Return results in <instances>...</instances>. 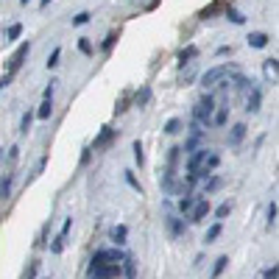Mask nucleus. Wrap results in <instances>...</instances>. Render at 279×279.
Wrapping results in <instances>:
<instances>
[{
  "label": "nucleus",
  "mask_w": 279,
  "mask_h": 279,
  "mask_svg": "<svg viewBox=\"0 0 279 279\" xmlns=\"http://www.w3.org/2000/svg\"><path fill=\"white\" fill-rule=\"evenodd\" d=\"M168 226H170V232H173V235H184V229H187V226H184V221H179V218H168Z\"/></svg>",
  "instance_id": "26"
},
{
  "label": "nucleus",
  "mask_w": 279,
  "mask_h": 279,
  "mask_svg": "<svg viewBox=\"0 0 279 279\" xmlns=\"http://www.w3.org/2000/svg\"><path fill=\"white\" fill-rule=\"evenodd\" d=\"M0 162H3V148H0Z\"/></svg>",
  "instance_id": "49"
},
{
  "label": "nucleus",
  "mask_w": 279,
  "mask_h": 279,
  "mask_svg": "<svg viewBox=\"0 0 279 279\" xmlns=\"http://www.w3.org/2000/svg\"><path fill=\"white\" fill-rule=\"evenodd\" d=\"M218 9H221V0H215V3H210V6H206L204 12H201V20H210L215 12H218Z\"/></svg>",
  "instance_id": "33"
},
{
  "label": "nucleus",
  "mask_w": 279,
  "mask_h": 279,
  "mask_svg": "<svg viewBox=\"0 0 279 279\" xmlns=\"http://www.w3.org/2000/svg\"><path fill=\"white\" fill-rule=\"evenodd\" d=\"M20 3H23V6H28V3H31V0H20Z\"/></svg>",
  "instance_id": "48"
},
{
  "label": "nucleus",
  "mask_w": 279,
  "mask_h": 279,
  "mask_svg": "<svg viewBox=\"0 0 279 279\" xmlns=\"http://www.w3.org/2000/svg\"><path fill=\"white\" fill-rule=\"evenodd\" d=\"M276 215H279V206L276 201H271V206H268V226L273 229V224H276Z\"/></svg>",
  "instance_id": "34"
},
{
  "label": "nucleus",
  "mask_w": 279,
  "mask_h": 279,
  "mask_svg": "<svg viewBox=\"0 0 279 279\" xmlns=\"http://www.w3.org/2000/svg\"><path fill=\"white\" fill-rule=\"evenodd\" d=\"M34 117H37V115H34V112H25V115H23V120H20V134H28L31 131V123H34Z\"/></svg>",
  "instance_id": "20"
},
{
  "label": "nucleus",
  "mask_w": 279,
  "mask_h": 279,
  "mask_svg": "<svg viewBox=\"0 0 279 279\" xmlns=\"http://www.w3.org/2000/svg\"><path fill=\"white\" fill-rule=\"evenodd\" d=\"M128 103H131V95H123L120 101H117V106H115V115H123V112L128 109Z\"/></svg>",
  "instance_id": "37"
},
{
  "label": "nucleus",
  "mask_w": 279,
  "mask_h": 279,
  "mask_svg": "<svg viewBox=\"0 0 279 279\" xmlns=\"http://www.w3.org/2000/svg\"><path fill=\"white\" fill-rule=\"evenodd\" d=\"M195 201H198V198H195L193 193H190V195H182V198H179V210H182V213H190V210L195 206Z\"/></svg>",
  "instance_id": "18"
},
{
  "label": "nucleus",
  "mask_w": 279,
  "mask_h": 279,
  "mask_svg": "<svg viewBox=\"0 0 279 279\" xmlns=\"http://www.w3.org/2000/svg\"><path fill=\"white\" fill-rule=\"evenodd\" d=\"M246 123H235V126H232V131H229V146L232 148H237L243 143V140H246Z\"/></svg>",
  "instance_id": "9"
},
{
  "label": "nucleus",
  "mask_w": 279,
  "mask_h": 279,
  "mask_svg": "<svg viewBox=\"0 0 279 279\" xmlns=\"http://www.w3.org/2000/svg\"><path fill=\"white\" fill-rule=\"evenodd\" d=\"M126 237H128V229L123 224H117L115 229H112V240H115L117 246H123V243H126Z\"/></svg>",
  "instance_id": "16"
},
{
  "label": "nucleus",
  "mask_w": 279,
  "mask_h": 279,
  "mask_svg": "<svg viewBox=\"0 0 279 279\" xmlns=\"http://www.w3.org/2000/svg\"><path fill=\"white\" fill-rule=\"evenodd\" d=\"M20 34H23V25H20V23H14L12 28H9V34H6V42H14V39H17Z\"/></svg>",
  "instance_id": "35"
},
{
  "label": "nucleus",
  "mask_w": 279,
  "mask_h": 279,
  "mask_svg": "<svg viewBox=\"0 0 279 279\" xmlns=\"http://www.w3.org/2000/svg\"><path fill=\"white\" fill-rule=\"evenodd\" d=\"M213 115H215V98L213 95H204L198 103H195L193 117H195V123L204 128V126H210V123H213Z\"/></svg>",
  "instance_id": "1"
},
{
  "label": "nucleus",
  "mask_w": 279,
  "mask_h": 279,
  "mask_svg": "<svg viewBox=\"0 0 279 279\" xmlns=\"http://www.w3.org/2000/svg\"><path fill=\"white\" fill-rule=\"evenodd\" d=\"M9 81H12V76H0V92H3V87H9Z\"/></svg>",
  "instance_id": "46"
},
{
  "label": "nucleus",
  "mask_w": 279,
  "mask_h": 279,
  "mask_svg": "<svg viewBox=\"0 0 279 279\" xmlns=\"http://www.w3.org/2000/svg\"><path fill=\"white\" fill-rule=\"evenodd\" d=\"M126 182L131 184L134 190H140V193H143V187H140V182H137V179H134V173H131V170H126Z\"/></svg>",
  "instance_id": "41"
},
{
  "label": "nucleus",
  "mask_w": 279,
  "mask_h": 279,
  "mask_svg": "<svg viewBox=\"0 0 279 279\" xmlns=\"http://www.w3.org/2000/svg\"><path fill=\"white\" fill-rule=\"evenodd\" d=\"M123 251L120 249H101V251H95V257H92V262L90 265H106V262H123Z\"/></svg>",
  "instance_id": "5"
},
{
  "label": "nucleus",
  "mask_w": 279,
  "mask_h": 279,
  "mask_svg": "<svg viewBox=\"0 0 279 279\" xmlns=\"http://www.w3.org/2000/svg\"><path fill=\"white\" fill-rule=\"evenodd\" d=\"M221 232H224V226H221V224H213L210 229H206V237H204V240H206V243H215V240L221 237Z\"/></svg>",
  "instance_id": "22"
},
{
  "label": "nucleus",
  "mask_w": 279,
  "mask_h": 279,
  "mask_svg": "<svg viewBox=\"0 0 279 279\" xmlns=\"http://www.w3.org/2000/svg\"><path fill=\"white\" fill-rule=\"evenodd\" d=\"M260 103H262V92L257 90V87H251V92H249V103H246V112H260Z\"/></svg>",
  "instance_id": "10"
},
{
  "label": "nucleus",
  "mask_w": 279,
  "mask_h": 279,
  "mask_svg": "<svg viewBox=\"0 0 279 279\" xmlns=\"http://www.w3.org/2000/svg\"><path fill=\"white\" fill-rule=\"evenodd\" d=\"M79 50H81L84 56H92V42H90L87 37H81V39H79Z\"/></svg>",
  "instance_id": "38"
},
{
  "label": "nucleus",
  "mask_w": 279,
  "mask_h": 279,
  "mask_svg": "<svg viewBox=\"0 0 279 279\" xmlns=\"http://www.w3.org/2000/svg\"><path fill=\"white\" fill-rule=\"evenodd\" d=\"M182 131V120L179 117H170L168 123H165V134H179Z\"/></svg>",
  "instance_id": "25"
},
{
  "label": "nucleus",
  "mask_w": 279,
  "mask_h": 279,
  "mask_svg": "<svg viewBox=\"0 0 279 279\" xmlns=\"http://www.w3.org/2000/svg\"><path fill=\"white\" fill-rule=\"evenodd\" d=\"M226 120H229V112H226V109H221L218 115H215V123H218V126H224Z\"/></svg>",
  "instance_id": "45"
},
{
  "label": "nucleus",
  "mask_w": 279,
  "mask_h": 279,
  "mask_svg": "<svg viewBox=\"0 0 279 279\" xmlns=\"http://www.w3.org/2000/svg\"><path fill=\"white\" fill-rule=\"evenodd\" d=\"M221 187V179L218 176H210V179H204V195H210L213 190H218Z\"/></svg>",
  "instance_id": "27"
},
{
  "label": "nucleus",
  "mask_w": 279,
  "mask_h": 279,
  "mask_svg": "<svg viewBox=\"0 0 279 279\" xmlns=\"http://www.w3.org/2000/svg\"><path fill=\"white\" fill-rule=\"evenodd\" d=\"M206 215H210V201L198 198V201H195V206L190 210V221H193V224H198V221L206 218Z\"/></svg>",
  "instance_id": "7"
},
{
  "label": "nucleus",
  "mask_w": 279,
  "mask_h": 279,
  "mask_svg": "<svg viewBox=\"0 0 279 279\" xmlns=\"http://www.w3.org/2000/svg\"><path fill=\"white\" fill-rule=\"evenodd\" d=\"M265 73L276 79V73H279V59L276 56H273V59H265Z\"/></svg>",
  "instance_id": "29"
},
{
  "label": "nucleus",
  "mask_w": 279,
  "mask_h": 279,
  "mask_svg": "<svg viewBox=\"0 0 279 279\" xmlns=\"http://www.w3.org/2000/svg\"><path fill=\"white\" fill-rule=\"evenodd\" d=\"M206 154H210L206 148H195V151L190 154V157H187V173H195V170H198L201 165H204Z\"/></svg>",
  "instance_id": "8"
},
{
  "label": "nucleus",
  "mask_w": 279,
  "mask_h": 279,
  "mask_svg": "<svg viewBox=\"0 0 279 279\" xmlns=\"http://www.w3.org/2000/svg\"><path fill=\"white\" fill-rule=\"evenodd\" d=\"M262 279H279V268L273 265V268H265L262 271Z\"/></svg>",
  "instance_id": "40"
},
{
  "label": "nucleus",
  "mask_w": 279,
  "mask_h": 279,
  "mask_svg": "<svg viewBox=\"0 0 279 279\" xmlns=\"http://www.w3.org/2000/svg\"><path fill=\"white\" fill-rule=\"evenodd\" d=\"M28 53H31V42H23V45H20V48L12 53V59H9V70H6V73H9V76L17 73L20 67H23V61L28 59Z\"/></svg>",
  "instance_id": "4"
},
{
  "label": "nucleus",
  "mask_w": 279,
  "mask_h": 279,
  "mask_svg": "<svg viewBox=\"0 0 279 279\" xmlns=\"http://www.w3.org/2000/svg\"><path fill=\"white\" fill-rule=\"evenodd\" d=\"M115 137H117V131H115V128L103 126V128H101V134L95 137V143H92V148H90V151H103V148H109V146H112V140H115Z\"/></svg>",
  "instance_id": "6"
},
{
  "label": "nucleus",
  "mask_w": 279,
  "mask_h": 279,
  "mask_svg": "<svg viewBox=\"0 0 279 279\" xmlns=\"http://www.w3.org/2000/svg\"><path fill=\"white\" fill-rule=\"evenodd\" d=\"M131 151H134V162H137L140 168H143V162H146V154H143V143H140V140H134Z\"/></svg>",
  "instance_id": "23"
},
{
  "label": "nucleus",
  "mask_w": 279,
  "mask_h": 279,
  "mask_svg": "<svg viewBox=\"0 0 279 279\" xmlns=\"http://www.w3.org/2000/svg\"><path fill=\"white\" fill-rule=\"evenodd\" d=\"M64 243H67V240H64V237L59 235V237H56L53 243H50V254H61V251H64Z\"/></svg>",
  "instance_id": "32"
},
{
  "label": "nucleus",
  "mask_w": 279,
  "mask_h": 279,
  "mask_svg": "<svg viewBox=\"0 0 279 279\" xmlns=\"http://www.w3.org/2000/svg\"><path fill=\"white\" fill-rule=\"evenodd\" d=\"M90 17H92L90 12H79V14L73 17V25H87V23H90Z\"/></svg>",
  "instance_id": "39"
},
{
  "label": "nucleus",
  "mask_w": 279,
  "mask_h": 279,
  "mask_svg": "<svg viewBox=\"0 0 279 279\" xmlns=\"http://www.w3.org/2000/svg\"><path fill=\"white\" fill-rule=\"evenodd\" d=\"M70 229H73V218H67V221H64V226H61V232H59V235L67 240V235H70Z\"/></svg>",
  "instance_id": "43"
},
{
  "label": "nucleus",
  "mask_w": 279,
  "mask_h": 279,
  "mask_svg": "<svg viewBox=\"0 0 279 279\" xmlns=\"http://www.w3.org/2000/svg\"><path fill=\"white\" fill-rule=\"evenodd\" d=\"M90 157H92V151H90V148H87V151L81 154V165H90Z\"/></svg>",
  "instance_id": "47"
},
{
  "label": "nucleus",
  "mask_w": 279,
  "mask_h": 279,
  "mask_svg": "<svg viewBox=\"0 0 279 279\" xmlns=\"http://www.w3.org/2000/svg\"><path fill=\"white\" fill-rule=\"evenodd\" d=\"M59 59H61V48H53V50H50V56H48V61H45L48 70H53V67L59 64Z\"/></svg>",
  "instance_id": "30"
},
{
  "label": "nucleus",
  "mask_w": 279,
  "mask_h": 279,
  "mask_svg": "<svg viewBox=\"0 0 279 279\" xmlns=\"http://www.w3.org/2000/svg\"><path fill=\"white\" fill-rule=\"evenodd\" d=\"M117 37H120V34H117V31H109V34H106V39H103V45H101V50H103V53H109V50L115 48Z\"/></svg>",
  "instance_id": "19"
},
{
  "label": "nucleus",
  "mask_w": 279,
  "mask_h": 279,
  "mask_svg": "<svg viewBox=\"0 0 279 279\" xmlns=\"http://www.w3.org/2000/svg\"><path fill=\"white\" fill-rule=\"evenodd\" d=\"M179 154H182V148H179V146H173V148L168 151V168H173V165L179 162Z\"/></svg>",
  "instance_id": "36"
},
{
  "label": "nucleus",
  "mask_w": 279,
  "mask_h": 279,
  "mask_svg": "<svg viewBox=\"0 0 279 279\" xmlns=\"http://www.w3.org/2000/svg\"><path fill=\"white\" fill-rule=\"evenodd\" d=\"M12 182H14V173H6V176L0 179V201L9 198V193H12Z\"/></svg>",
  "instance_id": "15"
},
{
  "label": "nucleus",
  "mask_w": 279,
  "mask_h": 279,
  "mask_svg": "<svg viewBox=\"0 0 279 279\" xmlns=\"http://www.w3.org/2000/svg\"><path fill=\"white\" fill-rule=\"evenodd\" d=\"M198 56V48L195 45H190V48H184V50H179V56H176V61H179V67L184 70V64H190V61Z\"/></svg>",
  "instance_id": "11"
},
{
  "label": "nucleus",
  "mask_w": 279,
  "mask_h": 279,
  "mask_svg": "<svg viewBox=\"0 0 279 279\" xmlns=\"http://www.w3.org/2000/svg\"><path fill=\"white\" fill-rule=\"evenodd\" d=\"M249 45H251V48H265V45H268V34H262V31H251V34H249Z\"/></svg>",
  "instance_id": "13"
},
{
  "label": "nucleus",
  "mask_w": 279,
  "mask_h": 279,
  "mask_svg": "<svg viewBox=\"0 0 279 279\" xmlns=\"http://www.w3.org/2000/svg\"><path fill=\"white\" fill-rule=\"evenodd\" d=\"M48 3H50V0H42V6H48Z\"/></svg>",
  "instance_id": "50"
},
{
  "label": "nucleus",
  "mask_w": 279,
  "mask_h": 279,
  "mask_svg": "<svg viewBox=\"0 0 279 279\" xmlns=\"http://www.w3.org/2000/svg\"><path fill=\"white\" fill-rule=\"evenodd\" d=\"M226 265H229V257H218V260H215V268H213V279H218L221 276V273H224L226 271Z\"/></svg>",
  "instance_id": "21"
},
{
  "label": "nucleus",
  "mask_w": 279,
  "mask_h": 279,
  "mask_svg": "<svg viewBox=\"0 0 279 279\" xmlns=\"http://www.w3.org/2000/svg\"><path fill=\"white\" fill-rule=\"evenodd\" d=\"M226 17H229V20H232V23H235V25H243V23H246V17H243V14L237 12L235 6H226Z\"/></svg>",
  "instance_id": "24"
},
{
  "label": "nucleus",
  "mask_w": 279,
  "mask_h": 279,
  "mask_svg": "<svg viewBox=\"0 0 279 279\" xmlns=\"http://www.w3.org/2000/svg\"><path fill=\"white\" fill-rule=\"evenodd\" d=\"M229 213H232V204H229V201H224V204H221L218 210H215V218H218V224H221V221H224Z\"/></svg>",
  "instance_id": "31"
},
{
  "label": "nucleus",
  "mask_w": 279,
  "mask_h": 279,
  "mask_svg": "<svg viewBox=\"0 0 279 279\" xmlns=\"http://www.w3.org/2000/svg\"><path fill=\"white\" fill-rule=\"evenodd\" d=\"M146 103H151V87L148 84L134 92V106H146Z\"/></svg>",
  "instance_id": "12"
},
{
  "label": "nucleus",
  "mask_w": 279,
  "mask_h": 279,
  "mask_svg": "<svg viewBox=\"0 0 279 279\" xmlns=\"http://www.w3.org/2000/svg\"><path fill=\"white\" fill-rule=\"evenodd\" d=\"M120 268H123V273H126L128 279H137V262H134L131 257H123Z\"/></svg>",
  "instance_id": "14"
},
{
  "label": "nucleus",
  "mask_w": 279,
  "mask_h": 279,
  "mask_svg": "<svg viewBox=\"0 0 279 279\" xmlns=\"http://www.w3.org/2000/svg\"><path fill=\"white\" fill-rule=\"evenodd\" d=\"M17 157H20V146H12V148H9V165L17 162Z\"/></svg>",
  "instance_id": "42"
},
{
  "label": "nucleus",
  "mask_w": 279,
  "mask_h": 279,
  "mask_svg": "<svg viewBox=\"0 0 279 279\" xmlns=\"http://www.w3.org/2000/svg\"><path fill=\"white\" fill-rule=\"evenodd\" d=\"M37 271H39V262L34 260V262L28 265V273H25V276H28V279H37Z\"/></svg>",
  "instance_id": "44"
},
{
  "label": "nucleus",
  "mask_w": 279,
  "mask_h": 279,
  "mask_svg": "<svg viewBox=\"0 0 279 279\" xmlns=\"http://www.w3.org/2000/svg\"><path fill=\"white\" fill-rule=\"evenodd\" d=\"M218 165H221V157H218V154H206V159H204V168L210 170V173H213V170L218 168Z\"/></svg>",
  "instance_id": "28"
},
{
  "label": "nucleus",
  "mask_w": 279,
  "mask_h": 279,
  "mask_svg": "<svg viewBox=\"0 0 279 279\" xmlns=\"http://www.w3.org/2000/svg\"><path fill=\"white\" fill-rule=\"evenodd\" d=\"M90 276H92V279H120V276H123V268H120V262L90 265Z\"/></svg>",
  "instance_id": "2"
},
{
  "label": "nucleus",
  "mask_w": 279,
  "mask_h": 279,
  "mask_svg": "<svg viewBox=\"0 0 279 279\" xmlns=\"http://www.w3.org/2000/svg\"><path fill=\"white\" fill-rule=\"evenodd\" d=\"M229 73H232V70L226 64H218V67H213V70H206V73L201 76V84H204V87H215V84H221L224 79H229Z\"/></svg>",
  "instance_id": "3"
},
{
  "label": "nucleus",
  "mask_w": 279,
  "mask_h": 279,
  "mask_svg": "<svg viewBox=\"0 0 279 279\" xmlns=\"http://www.w3.org/2000/svg\"><path fill=\"white\" fill-rule=\"evenodd\" d=\"M50 112H53V101H42V103H39V109L34 112V115H37L39 120H48Z\"/></svg>",
  "instance_id": "17"
}]
</instances>
